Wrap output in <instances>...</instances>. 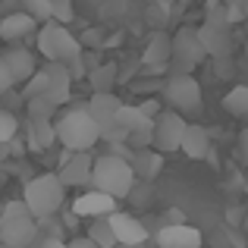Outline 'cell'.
<instances>
[{
  "label": "cell",
  "instance_id": "obj_1",
  "mask_svg": "<svg viewBox=\"0 0 248 248\" xmlns=\"http://www.w3.org/2000/svg\"><path fill=\"white\" fill-rule=\"evenodd\" d=\"M135 182H139V176H135L132 170V160L120 157V154H101V157H94V179H91V188H101V192L113 195L116 201L120 198H129L135 188Z\"/></svg>",
  "mask_w": 248,
  "mask_h": 248
},
{
  "label": "cell",
  "instance_id": "obj_2",
  "mask_svg": "<svg viewBox=\"0 0 248 248\" xmlns=\"http://www.w3.org/2000/svg\"><path fill=\"white\" fill-rule=\"evenodd\" d=\"M22 201L31 207L38 220H47L66 204V186H63L60 173H41L31 176L22 188Z\"/></svg>",
  "mask_w": 248,
  "mask_h": 248
},
{
  "label": "cell",
  "instance_id": "obj_3",
  "mask_svg": "<svg viewBox=\"0 0 248 248\" xmlns=\"http://www.w3.org/2000/svg\"><path fill=\"white\" fill-rule=\"evenodd\" d=\"M38 236V217L31 207L19 201H6L0 211V242L3 248H29Z\"/></svg>",
  "mask_w": 248,
  "mask_h": 248
},
{
  "label": "cell",
  "instance_id": "obj_4",
  "mask_svg": "<svg viewBox=\"0 0 248 248\" xmlns=\"http://www.w3.org/2000/svg\"><path fill=\"white\" fill-rule=\"evenodd\" d=\"M57 132H60V145L66 151H91L97 141L104 139L97 120L88 113V107H76L57 120Z\"/></svg>",
  "mask_w": 248,
  "mask_h": 248
},
{
  "label": "cell",
  "instance_id": "obj_5",
  "mask_svg": "<svg viewBox=\"0 0 248 248\" xmlns=\"http://www.w3.org/2000/svg\"><path fill=\"white\" fill-rule=\"evenodd\" d=\"M35 44H38V54H44L47 63H69L73 57H79L85 50L79 38L63 22H57V19H50V22H44L41 29H38Z\"/></svg>",
  "mask_w": 248,
  "mask_h": 248
},
{
  "label": "cell",
  "instance_id": "obj_6",
  "mask_svg": "<svg viewBox=\"0 0 248 248\" xmlns=\"http://www.w3.org/2000/svg\"><path fill=\"white\" fill-rule=\"evenodd\" d=\"M85 107H88V113L97 120L104 141H110V145H123V141H126V135H123V129H120L123 101L113 94V91H91V97H88Z\"/></svg>",
  "mask_w": 248,
  "mask_h": 248
},
{
  "label": "cell",
  "instance_id": "obj_7",
  "mask_svg": "<svg viewBox=\"0 0 248 248\" xmlns=\"http://www.w3.org/2000/svg\"><path fill=\"white\" fill-rule=\"evenodd\" d=\"M201 82L192 73H173L164 85V104H170V110H179L182 116L198 113L201 110Z\"/></svg>",
  "mask_w": 248,
  "mask_h": 248
},
{
  "label": "cell",
  "instance_id": "obj_8",
  "mask_svg": "<svg viewBox=\"0 0 248 248\" xmlns=\"http://www.w3.org/2000/svg\"><path fill=\"white\" fill-rule=\"evenodd\" d=\"M204 60H211V57H207V47L201 41L198 29L182 25L173 35V73H195Z\"/></svg>",
  "mask_w": 248,
  "mask_h": 248
},
{
  "label": "cell",
  "instance_id": "obj_9",
  "mask_svg": "<svg viewBox=\"0 0 248 248\" xmlns=\"http://www.w3.org/2000/svg\"><path fill=\"white\" fill-rule=\"evenodd\" d=\"M188 123L179 110H164V113L154 120V148L164 154L182 151V135H186Z\"/></svg>",
  "mask_w": 248,
  "mask_h": 248
},
{
  "label": "cell",
  "instance_id": "obj_10",
  "mask_svg": "<svg viewBox=\"0 0 248 248\" xmlns=\"http://www.w3.org/2000/svg\"><path fill=\"white\" fill-rule=\"evenodd\" d=\"M57 173L66 188H85L94 179V157H91V151H66Z\"/></svg>",
  "mask_w": 248,
  "mask_h": 248
},
{
  "label": "cell",
  "instance_id": "obj_11",
  "mask_svg": "<svg viewBox=\"0 0 248 248\" xmlns=\"http://www.w3.org/2000/svg\"><path fill=\"white\" fill-rule=\"evenodd\" d=\"M154 242H157V248H201L204 236L188 223H167L164 230H157Z\"/></svg>",
  "mask_w": 248,
  "mask_h": 248
},
{
  "label": "cell",
  "instance_id": "obj_12",
  "mask_svg": "<svg viewBox=\"0 0 248 248\" xmlns=\"http://www.w3.org/2000/svg\"><path fill=\"white\" fill-rule=\"evenodd\" d=\"M73 214L76 217H110V214H116V198L101 188H91L73 201Z\"/></svg>",
  "mask_w": 248,
  "mask_h": 248
},
{
  "label": "cell",
  "instance_id": "obj_13",
  "mask_svg": "<svg viewBox=\"0 0 248 248\" xmlns=\"http://www.w3.org/2000/svg\"><path fill=\"white\" fill-rule=\"evenodd\" d=\"M35 29H41V22H38L35 16H29L25 10H19V13H6V16L0 19V41H6V44H19L22 38H29Z\"/></svg>",
  "mask_w": 248,
  "mask_h": 248
},
{
  "label": "cell",
  "instance_id": "obj_14",
  "mask_svg": "<svg viewBox=\"0 0 248 248\" xmlns=\"http://www.w3.org/2000/svg\"><path fill=\"white\" fill-rule=\"evenodd\" d=\"M141 63H145L148 69H164L173 63V35H167V31H154L151 38H148L145 50H141Z\"/></svg>",
  "mask_w": 248,
  "mask_h": 248
},
{
  "label": "cell",
  "instance_id": "obj_15",
  "mask_svg": "<svg viewBox=\"0 0 248 248\" xmlns=\"http://www.w3.org/2000/svg\"><path fill=\"white\" fill-rule=\"evenodd\" d=\"M3 60H6V66H10V73H13V82H16L19 88L38 73V60H35V54H31L29 47L13 44V47L3 50Z\"/></svg>",
  "mask_w": 248,
  "mask_h": 248
},
{
  "label": "cell",
  "instance_id": "obj_16",
  "mask_svg": "<svg viewBox=\"0 0 248 248\" xmlns=\"http://www.w3.org/2000/svg\"><path fill=\"white\" fill-rule=\"evenodd\" d=\"M110 226H113L120 245H145L148 242V226L139 217H132V214H123V211L110 214Z\"/></svg>",
  "mask_w": 248,
  "mask_h": 248
},
{
  "label": "cell",
  "instance_id": "obj_17",
  "mask_svg": "<svg viewBox=\"0 0 248 248\" xmlns=\"http://www.w3.org/2000/svg\"><path fill=\"white\" fill-rule=\"evenodd\" d=\"M132 170L141 182H154L160 176V170H164V151H157L154 145L132 151Z\"/></svg>",
  "mask_w": 248,
  "mask_h": 248
},
{
  "label": "cell",
  "instance_id": "obj_18",
  "mask_svg": "<svg viewBox=\"0 0 248 248\" xmlns=\"http://www.w3.org/2000/svg\"><path fill=\"white\" fill-rule=\"evenodd\" d=\"M182 154L192 160H204L211 154V132L198 123H188L186 135H182Z\"/></svg>",
  "mask_w": 248,
  "mask_h": 248
},
{
  "label": "cell",
  "instance_id": "obj_19",
  "mask_svg": "<svg viewBox=\"0 0 248 248\" xmlns=\"http://www.w3.org/2000/svg\"><path fill=\"white\" fill-rule=\"evenodd\" d=\"M29 148L31 151H47L60 141V132H57L54 120H29Z\"/></svg>",
  "mask_w": 248,
  "mask_h": 248
},
{
  "label": "cell",
  "instance_id": "obj_20",
  "mask_svg": "<svg viewBox=\"0 0 248 248\" xmlns=\"http://www.w3.org/2000/svg\"><path fill=\"white\" fill-rule=\"evenodd\" d=\"M116 82H120V66L113 60H104L101 66H94L88 73V85L91 91H113Z\"/></svg>",
  "mask_w": 248,
  "mask_h": 248
},
{
  "label": "cell",
  "instance_id": "obj_21",
  "mask_svg": "<svg viewBox=\"0 0 248 248\" xmlns=\"http://www.w3.org/2000/svg\"><path fill=\"white\" fill-rule=\"evenodd\" d=\"M223 110L236 120L248 123V85H236L223 94Z\"/></svg>",
  "mask_w": 248,
  "mask_h": 248
},
{
  "label": "cell",
  "instance_id": "obj_22",
  "mask_svg": "<svg viewBox=\"0 0 248 248\" xmlns=\"http://www.w3.org/2000/svg\"><path fill=\"white\" fill-rule=\"evenodd\" d=\"M88 236L94 239L101 248H120V239H116L113 226H110V217H94V220H91Z\"/></svg>",
  "mask_w": 248,
  "mask_h": 248
},
{
  "label": "cell",
  "instance_id": "obj_23",
  "mask_svg": "<svg viewBox=\"0 0 248 248\" xmlns=\"http://www.w3.org/2000/svg\"><path fill=\"white\" fill-rule=\"evenodd\" d=\"M25 110H29V120H54L60 107L47 97H31V101H25Z\"/></svg>",
  "mask_w": 248,
  "mask_h": 248
},
{
  "label": "cell",
  "instance_id": "obj_24",
  "mask_svg": "<svg viewBox=\"0 0 248 248\" xmlns=\"http://www.w3.org/2000/svg\"><path fill=\"white\" fill-rule=\"evenodd\" d=\"M19 3H22V10L29 13V16H35L41 25L54 19V3H50V0H19Z\"/></svg>",
  "mask_w": 248,
  "mask_h": 248
},
{
  "label": "cell",
  "instance_id": "obj_25",
  "mask_svg": "<svg viewBox=\"0 0 248 248\" xmlns=\"http://www.w3.org/2000/svg\"><path fill=\"white\" fill-rule=\"evenodd\" d=\"M16 132H19L16 113L0 107V145H10V141H16Z\"/></svg>",
  "mask_w": 248,
  "mask_h": 248
},
{
  "label": "cell",
  "instance_id": "obj_26",
  "mask_svg": "<svg viewBox=\"0 0 248 248\" xmlns=\"http://www.w3.org/2000/svg\"><path fill=\"white\" fill-rule=\"evenodd\" d=\"M211 66H214V76H217V79H223V82L236 76V60H232V54L211 57Z\"/></svg>",
  "mask_w": 248,
  "mask_h": 248
},
{
  "label": "cell",
  "instance_id": "obj_27",
  "mask_svg": "<svg viewBox=\"0 0 248 248\" xmlns=\"http://www.w3.org/2000/svg\"><path fill=\"white\" fill-rule=\"evenodd\" d=\"M54 3V19L57 22H63V25H69L76 19V6H73V0H50Z\"/></svg>",
  "mask_w": 248,
  "mask_h": 248
},
{
  "label": "cell",
  "instance_id": "obj_28",
  "mask_svg": "<svg viewBox=\"0 0 248 248\" xmlns=\"http://www.w3.org/2000/svg\"><path fill=\"white\" fill-rule=\"evenodd\" d=\"M79 41L85 50H101L104 47V29H85Z\"/></svg>",
  "mask_w": 248,
  "mask_h": 248
},
{
  "label": "cell",
  "instance_id": "obj_29",
  "mask_svg": "<svg viewBox=\"0 0 248 248\" xmlns=\"http://www.w3.org/2000/svg\"><path fill=\"white\" fill-rule=\"evenodd\" d=\"M226 13H230L232 25L242 22V19H248V0H226Z\"/></svg>",
  "mask_w": 248,
  "mask_h": 248
},
{
  "label": "cell",
  "instance_id": "obj_30",
  "mask_svg": "<svg viewBox=\"0 0 248 248\" xmlns=\"http://www.w3.org/2000/svg\"><path fill=\"white\" fill-rule=\"evenodd\" d=\"M13 88H16V82H13V73H10V66H6L3 54H0V97H3L6 91H13Z\"/></svg>",
  "mask_w": 248,
  "mask_h": 248
},
{
  "label": "cell",
  "instance_id": "obj_31",
  "mask_svg": "<svg viewBox=\"0 0 248 248\" xmlns=\"http://www.w3.org/2000/svg\"><path fill=\"white\" fill-rule=\"evenodd\" d=\"M139 107L145 110V113L151 116V120H157V116L164 113V107H160V101H157V97H145V101H139Z\"/></svg>",
  "mask_w": 248,
  "mask_h": 248
},
{
  "label": "cell",
  "instance_id": "obj_32",
  "mask_svg": "<svg viewBox=\"0 0 248 248\" xmlns=\"http://www.w3.org/2000/svg\"><path fill=\"white\" fill-rule=\"evenodd\" d=\"M236 151H239V160L248 164V126L239 132V141H236Z\"/></svg>",
  "mask_w": 248,
  "mask_h": 248
},
{
  "label": "cell",
  "instance_id": "obj_33",
  "mask_svg": "<svg viewBox=\"0 0 248 248\" xmlns=\"http://www.w3.org/2000/svg\"><path fill=\"white\" fill-rule=\"evenodd\" d=\"M69 248H101V245L91 236H76V239H69Z\"/></svg>",
  "mask_w": 248,
  "mask_h": 248
},
{
  "label": "cell",
  "instance_id": "obj_34",
  "mask_svg": "<svg viewBox=\"0 0 248 248\" xmlns=\"http://www.w3.org/2000/svg\"><path fill=\"white\" fill-rule=\"evenodd\" d=\"M41 248H69V242H63V239H57V236H50V239H44Z\"/></svg>",
  "mask_w": 248,
  "mask_h": 248
},
{
  "label": "cell",
  "instance_id": "obj_35",
  "mask_svg": "<svg viewBox=\"0 0 248 248\" xmlns=\"http://www.w3.org/2000/svg\"><path fill=\"white\" fill-rule=\"evenodd\" d=\"M120 248H145V245H120Z\"/></svg>",
  "mask_w": 248,
  "mask_h": 248
},
{
  "label": "cell",
  "instance_id": "obj_36",
  "mask_svg": "<svg viewBox=\"0 0 248 248\" xmlns=\"http://www.w3.org/2000/svg\"><path fill=\"white\" fill-rule=\"evenodd\" d=\"M242 186H245V192H248V176H245V179H242Z\"/></svg>",
  "mask_w": 248,
  "mask_h": 248
},
{
  "label": "cell",
  "instance_id": "obj_37",
  "mask_svg": "<svg viewBox=\"0 0 248 248\" xmlns=\"http://www.w3.org/2000/svg\"><path fill=\"white\" fill-rule=\"evenodd\" d=\"M245 54H248V41H245Z\"/></svg>",
  "mask_w": 248,
  "mask_h": 248
}]
</instances>
